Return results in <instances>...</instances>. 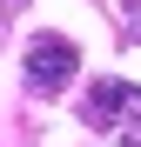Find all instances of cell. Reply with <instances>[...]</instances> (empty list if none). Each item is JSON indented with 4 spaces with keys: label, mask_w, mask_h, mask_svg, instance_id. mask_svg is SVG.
Listing matches in <instances>:
<instances>
[{
    "label": "cell",
    "mask_w": 141,
    "mask_h": 147,
    "mask_svg": "<svg viewBox=\"0 0 141 147\" xmlns=\"http://www.w3.org/2000/svg\"><path fill=\"white\" fill-rule=\"evenodd\" d=\"M128 7H141V0H128Z\"/></svg>",
    "instance_id": "obj_4"
},
{
    "label": "cell",
    "mask_w": 141,
    "mask_h": 147,
    "mask_svg": "<svg viewBox=\"0 0 141 147\" xmlns=\"http://www.w3.org/2000/svg\"><path fill=\"white\" fill-rule=\"evenodd\" d=\"M87 120L94 127H141V87H128V80H94L87 87Z\"/></svg>",
    "instance_id": "obj_2"
},
{
    "label": "cell",
    "mask_w": 141,
    "mask_h": 147,
    "mask_svg": "<svg viewBox=\"0 0 141 147\" xmlns=\"http://www.w3.org/2000/svg\"><path fill=\"white\" fill-rule=\"evenodd\" d=\"M121 140H128V147H141V127H128V134H121Z\"/></svg>",
    "instance_id": "obj_3"
},
{
    "label": "cell",
    "mask_w": 141,
    "mask_h": 147,
    "mask_svg": "<svg viewBox=\"0 0 141 147\" xmlns=\"http://www.w3.org/2000/svg\"><path fill=\"white\" fill-rule=\"evenodd\" d=\"M20 67H27V94H47V100H54V94H67V80L81 74V54H74L67 34H34Z\"/></svg>",
    "instance_id": "obj_1"
}]
</instances>
